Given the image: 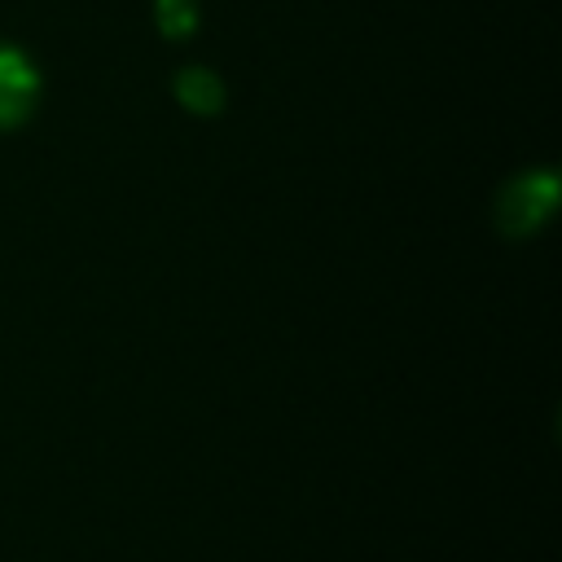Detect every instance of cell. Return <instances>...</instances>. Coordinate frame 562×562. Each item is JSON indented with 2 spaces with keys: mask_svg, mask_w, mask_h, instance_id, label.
I'll return each mask as SVG.
<instances>
[{
  "mask_svg": "<svg viewBox=\"0 0 562 562\" xmlns=\"http://www.w3.org/2000/svg\"><path fill=\"white\" fill-rule=\"evenodd\" d=\"M40 92V79L31 70V61L13 48H0V127H13L31 114Z\"/></svg>",
  "mask_w": 562,
  "mask_h": 562,
  "instance_id": "6da1fadb",
  "label": "cell"
},
{
  "mask_svg": "<svg viewBox=\"0 0 562 562\" xmlns=\"http://www.w3.org/2000/svg\"><path fill=\"white\" fill-rule=\"evenodd\" d=\"M549 206H553V180H549V176H522L518 184L505 189V198H501V220L522 233V228H531Z\"/></svg>",
  "mask_w": 562,
  "mask_h": 562,
  "instance_id": "7a4b0ae2",
  "label": "cell"
}]
</instances>
